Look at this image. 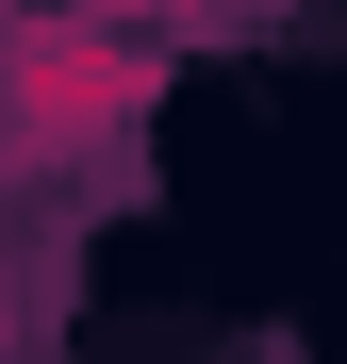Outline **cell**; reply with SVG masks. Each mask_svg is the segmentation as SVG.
Masks as SVG:
<instances>
[{
	"label": "cell",
	"mask_w": 347,
	"mask_h": 364,
	"mask_svg": "<svg viewBox=\"0 0 347 364\" xmlns=\"http://www.w3.org/2000/svg\"><path fill=\"white\" fill-rule=\"evenodd\" d=\"M149 33L116 17H50V0H17L0 17V149H83V133H133L149 116Z\"/></svg>",
	"instance_id": "obj_1"
}]
</instances>
